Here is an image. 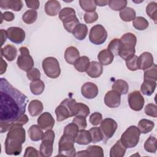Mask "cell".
<instances>
[{
  "mask_svg": "<svg viewBox=\"0 0 157 157\" xmlns=\"http://www.w3.org/2000/svg\"><path fill=\"white\" fill-rule=\"evenodd\" d=\"M155 126L153 121L147 119H142L138 123V128L142 134H147L151 131Z\"/></svg>",
  "mask_w": 157,
  "mask_h": 157,
  "instance_id": "cell-34",
  "label": "cell"
},
{
  "mask_svg": "<svg viewBox=\"0 0 157 157\" xmlns=\"http://www.w3.org/2000/svg\"><path fill=\"white\" fill-rule=\"evenodd\" d=\"M25 3L26 6L28 8L32 9L33 10H36L39 9L40 6V2L38 0H34V1H26Z\"/></svg>",
  "mask_w": 157,
  "mask_h": 157,
  "instance_id": "cell-57",
  "label": "cell"
},
{
  "mask_svg": "<svg viewBox=\"0 0 157 157\" xmlns=\"http://www.w3.org/2000/svg\"><path fill=\"white\" fill-rule=\"evenodd\" d=\"M75 142L79 145H88L91 142V138L89 131L85 129L79 130L75 138Z\"/></svg>",
  "mask_w": 157,
  "mask_h": 157,
  "instance_id": "cell-26",
  "label": "cell"
},
{
  "mask_svg": "<svg viewBox=\"0 0 157 157\" xmlns=\"http://www.w3.org/2000/svg\"><path fill=\"white\" fill-rule=\"evenodd\" d=\"M94 2H95V4H96V6L102 7V6H107V5L108 4V3H109V1L96 0V1H94Z\"/></svg>",
  "mask_w": 157,
  "mask_h": 157,
  "instance_id": "cell-62",
  "label": "cell"
},
{
  "mask_svg": "<svg viewBox=\"0 0 157 157\" xmlns=\"http://www.w3.org/2000/svg\"><path fill=\"white\" fill-rule=\"evenodd\" d=\"M98 58L102 65L107 66L110 64L114 58V55L107 49H104L99 52Z\"/></svg>",
  "mask_w": 157,
  "mask_h": 157,
  "instance_id": "cell-28",
  "label": "cell"
},
{
  "mask_svg": "<svg viewBox=\"0 0 157 157\" xmlns=\"http://www.w3.org/2000/svg\"><path fill=\"white\" fill-rule=\"evenodd\" d=\"M84 21L86 23H93L97 21L98 19V15L96 12H86L83 16Z\"/></svg>",
  "mask_w": 157,
  "mask_h": 157,
  "instance_id": "cell-53",
  "label": "cell"
},
{
  "mask_svg": "<svg viewBox=\"0 0 157 157\" xmlns=\"http://www.w3.org/2000/svg\"><path fill=\"white\" fill-rule=\"evenodd\" d=\"M91 138V142L93 143H97L103 140L104 139V134L99 127H93L90 129L89 130Z\"/></svg>",
  "mask_w": 157,
  "mask_h": 157,
  "instance_id": "cell-41",
  "label": "cell"
},
{
  "mask_svg": "<svg viewBox=\"0 0 157 157\" xmlns=\"http://www.w3.org/2000/svg\"><path fill=\"white\" fill-rule=\"evenodd\" d=\"M153 64V56L150 52H145L138 56L139 69L145 71L146 69L151 67Z\"/></svg>",
  "mask_w": 157,
  "mask_h": 157,
  "instance_id": "cell-18",
  "label": "cell"
},
{
  "mask_svg": "<svg viewBox=\"0 0 157 157\" xmlns=\"http://www.w3.org/2000/svg\"><path fill=\"white\" fill-rule=\"evenodd\" d=\"M39 151L33 147H28L25 151V157H37L39 156Z\"/></svg>",
  "mask_w": 157,
  "mask_h": 157,
  "instance_id": "cell-55",
  "label": "cell"
},
{
  "mask_svg": "<svg viewBox=\"0 0 157 157\" xmlns=\"http://www.w3.org/2000/svg\"><path fill=\"white\" fill-rule=\"evenodd\" d=\"M79 131V128L74 123H71L66 125L64 129L63 134L73 137L74 139L77 136Z\"/></svg>",
  "mask_w": 157,
  "mask_h": 157,
  "instance_id": "cell-47",
  "label": "cell"
},
{
  "mask_svg": "<svg viewBox=\"0 0 157 157\" xmlns=\"http://www.w3.org/2000/svg\"><path fill=\"white\" fill-rule=\"evenodd\" d=\"M127 1L126 0H110L109 1L108 5L110 9L113 10L118 11L121 10L124 7H126L127 5Z\"/></svg>",
  "mask_w": 157,
  "mask_h": 157,
  "instance_id": "cell-46",
  "label": "cell"
},
{
  "mask_svg": "<svg viewBox=\"0 0 157 157\" xmlns=\"http://www.w3.org/2000/svg\"><path fill=\"white\" fill-rule=\"evenodd\" d=\"M17 55V50L16 47L12 45H7L1 49V56H4L7 61H13Z\"/></svg>",
  "mask_w": 157,
  "mask_h": 157,
  "instance_id": "cell-23",
  "label": "cell"
},
{
  "mask_svg": "<svg viewBox=\"0 0 157 157\" xmlns=\"http://www.w3.org/2000/svg\"><path fill=\"white\" fill-rule=\"evenodd\" d=\"M121 45L122 44L120 39L115 38L110 42L107 47V50L110 51L113 55L118 56L119 55V53L121 48Z\"/></svg>",
  "mask_w": 157,
  "mask_h": 157,
  "instance_id": "cell-39",
  "label": "cell"
},
{
  "mask_svg": "<svg viewBox=\"0 0 157 157\" xmlns=\"http://www.w3.org/2000/svg\"><path fill=\"white\" fill-rule=\"evenodd\" d=\"M0 7L3 9H12L18 12L23 7V2L20 0H1Z\"/></svg>",
  "mask_w": 157,
  "mask_h": 157,
  "instance_id": "cell-21",
  "label": "cell"
},
{
  "mask_svg": "<svg viewBox=\"0 0 157 157\" xmlns=\"http://www.w3.org/2000/svg\"><path fill=\"white\" fill-rule=\"evenodd\" d=\"M119 15L123 21L129 22L136 17V11L131 7H126L120 11Z\"/></svg>",
  "mask_w": 157,
  "mask_h": 157,
  "instance_id": "cell-35",
  "label": "cell"
},
{
  "mask_svg": "<svg viewBox=\"0 0 157 157\" xmlns=\"http://www.w3.org/2000/svg\"><path fill=\"white\" fill-rule=\"evenodd\" d=\"M120 39L122 45L118 56L126 61L135 55L137 38L134 34L128 33L123 34Z\"/></svg>",
  "mask_w": 157,
  "mask_h": 157,
  "instance_id": "cell-3",
  "label": "cell"
},
{
  "mask_svg": "<svg viewBox=\"0 0 157 157\" xmlns=\"http://www.w3.org/2000/svg\"><path fill=\"white\" fill-rule=\"evenodd\" d=\"M79 4L81 8L86 12H94L96 9V5L94 1L91 0H80Z\"/></svg>",
  "mask_w": 157,
  "mask_h": 157,
  "instance_id": "cell-45",
  "label": "cell"
},
{
  "mask_svg": "<svg viewBox=\"0 0 157 157\" xmlns=\"http://www.w3.org/2000/svg\"><path fill=\"white\" fill-rule=\"evenodd\" d=\"M128 104L129 107L134 111H140L142 109L145 100L139 91H134L128 94Z\"/></svg>",
  "mask_w": 157,
  "mask_h": 157,
  "instance_id": "cell-11",
  "label": "cell"
},
{
  "mask_svg": "<svg viewBox=\"0 0 157 157\" xmlns=\"http://www.w3.org/2000/svg\"><path fill=\"white\" fill-rule=\"evenodd\" d=\"M55 134L52 129L47 130L43 135L42 142L40 145V155L44 157L52 156L53 149V142Z\"/></svg>",
  "mask_w": 157,
  "mask_h": 157,
  "instance_id": "cell-7",
  "label": "cell"
},
{
  "mask_svg": "<svg viewBox=\"0 0 157 157\" xmlns=\"http://www.w3.org/2000/svg\"><path fill=\"white\" fill-rule=\"evenodd\" d=\"M44 106L41 101L37 99L32 100L29 102L28 105V112L31 116L36 117L42 113Z\"/></svg>",
  "mask_w": 157,
  "mask_h": 157,
  "instance_id": "cell-25",
  "label": "cell"
},
{
  "mask_svg": "<svg viewBox=\"0 0 157 157\" xmlns=\"http://www.w3.org/2000/svg\"><path fill=\"white\" fill-rule=\"evenodd\" d=\"M76 101L72 98H66L63 100L56 108L55 113L58 121H61L74 116L73 107Z\"/></svg>",
  "mask_w": 157,
  "mask_h": 157,
  "instance_id": "cell-6",
  "label": "cell"
},
{
  "mask_svg": "<svg viewBox=\"0 0 157 157\" xmlns=\"http://www.w3.org/2000/svg\"><path fill=\"white\" fill-rule=\"evenodd\" d=\"M1 46H2L4 44V42L6 41V39L7 38V32L4 29H1Z\"/></svg>",
  "mask_w": 157,
  "mask_h": 157,
  "instance_id": "cell-61",
  "label": "cell"
},
{
  "mask_svg": "<svg viewBox=\"0 0 157 157\" xmlns=\"http://www.w3.org/2000/svg\"><path fill=\"white\" fill-rule=\"evenodd\" d=\"M7 63L2 59V58H1V75L3 74L7 69Z\"/></svg>",
  "mask_w": 157,
  "mask_h": 157,
  "instance_id": "cell-60",
  "label": "cell"
},
{
  "mask_svg": "<svg viewBox=\"0 0 157 157\" xmlns=\"http://www.w3.org/2000/svg\"><path fill=\"white\" fill-rule=\"evenodd\" d=\"M1 23H2V20H4L6 21H12L15 18L14 14L9 11H6L4 13L1 12Z\"/></svg>",
  "mask_w": 157,
  "mask_h": 157,
  "instance_id": "cell-56",
  "label": "cell"
},
{
  "mask_svg": "<svg viewBox=\"0 0 157 157\" xmlns=\"http://www.w3.org/2000/svg\"><path fill=\"white\" fill-rule=\"evenodd\" d=\"M31 93L34 95L41 94L45 89V84L41 80L32 81L29 85Z\"/></svg>",
  "mask_w": 157,
  "mask_h": 157,
  "instance_id": "cell-37",
  "label": "cell"
},
{
  "mask_svg": "<svg viewBox=\"0 0 157 157\" xmlns=\"http://www.w3.org/2000/svg\"><path fill=\"white\" fill-rule=\"evenodd\" d=\"M37 18V12L36 10L30 9L26 10L22 16L23 21L26 24L34 23Z\"/></svg>",
  "mask_w": 157,
  "mask_h": 157,
  "instance_id": "cell-40",
  "label": "cell"
},
{
  "mask_svg": "<svg viewBox=\"0 0 157 157\" xmlns=\"http://www.w3.org/2000/svg\"><path fill=\"white\" fill-rule=\"evenodd\" d=\"M74 115H80L86 117L90 113V108L86 104L82 102H75L74 105Z\"/></svg>",
  "mask_w": 157,
  "mask_h": 157,
  "instance_id": "cell-32",
  "label": "cell"
},
{
  "mask_svg": "<svg viewBox=\"0 0 157 157\" xmlns=\"http://www.w3.org/2000/svg\"><path fill=\"white\" fill-rule=\"evenodd\" d=\"M146 13L156 24L157 23V3L156 2H150L146 7Z\"/></svg>",
  "mask_w": 157,
  "mask_h": 157,
  "instance_id": "cell-42",
  "label": "cell"
},
{
  "mask_svg": "<svg viewBox=\"0 0 157 157\" xmlns=\"http://www.w3.org/2000/svg\"><path fill=\"white\" fill-rule=\"evenodd\" d=\"M28 121V117L26 114H24L23 115H22L20 118H19L16 121H15L14 123H18L21 125H24L25 124H26Z\"/></svg>",
  "mask_w": 157,
  "mask_h": 157,
  "instance_id": "cell-58",
  "label": "cell"
},
{
  "mask_svg": "<svg viewBox=\"0 0 157 157\" xmlns=\"http://www.w3.org/2000/svg\"><path fill=\"white\" fill-rule=\"evenodd\" d=\"M42 69L46 75L52 78H58L61 74L59 63L56 58L50 56L42 61Z\"/></svg>",
  "mask_w": 157,
  "mask_h": 157,
  "instance_id": "cell-8",
  "label": "cell"
},
{
  "mask_svg": "<svg viewBox=\"0 0 157 157\" xmlns=\"http://www.w3.org/2000/svg\"><path fill=\"white\" fill-rule=\"evenodd\" d=\"M104 103L110 108L118 107L121 103V94L113 90L109 91L104 96Z\"/></svg>",
  "mask_w": 157,
  "mask_h": 157,
  "instance_id": "cell-14",
  "label": "cell"
},
{
  "mask_svg": "<svg viewBox=\"0 0 157 157\" xmlns=\"http://www.w3.org/2000/svg\"><path fill=\"white\" fill-rule=\"evenodd\" d=\"M75 156H91V157H103L104 150L102 148L98 145H90L85 150L79 151L75 154Z\"/></svg>",
  "mask_w": 157,
  "mask_h": 157,
  "instance_id": "cell-15",
  "label": "cell"
},
{
  "mask_svg": "<svg viewBox=\"0 0 157 157\" xmlns=\"http://www.w3.org/2000/svg\"><path fill=\"white\" fill-rule=\"evenodd\" d=\"M80 58V53L77 48L73 46L67 47L64 53L66 61L70 64H74L75 61Z\"/></svg>",
  "mask_w": 157,
  "mask_h": 157,
  "instance_id": "cell-22",
  "label": "cell"
},
{
  "mask_svg": "<svg viewBox=\"0 0 157 157\" xmlns=\"http://www.w3.org/2000/svg\"><path fill=\"white\" fill-rule=\"evenodd\" d=\"M37 124L45 131L52 129L55 125V120L49 112L42 113L37 118Z\"/></svg>",
  "mask_w": 157,
  "mask_h": 157,
  "instance_id": "cell-17",
  "label": "cell"
},
{
  "mask_svg": "<svg viewBox=\"0 0 157 157\" xmlns=\"http://www.w3.org/2000/svg\"><path fill=\"white\" fill-rule=\"evenodd\" d=\"M12 123H5V122H1V132L4 133L7 131H9L10 126Z\"/></svg>",
  "mask_w": 157,
  "mask_h": 157,
  "instance_id": "cell-59",
  "label": "cell"
},
{
  "mask_svg": "<svg viewBox=\"0 0 157 157\" xmlns=\"http://www.w3.org/2000/svg\"><path fill=\"white\" fill-rule=\"evenodd\" d=\"M61 10V4L56 0L48 1L45 4V12L49 16H56Z\"/></svg>",
  "mask_w": 157,
  "mask_h": 157,
  "instance_id": "cell-20",
  "label": "cell"
},
{
  "mask_svg": "<svg viewBox=\"0 0 157 157\" xmlns=\"http://www.w3.org/2000/svg\"><path fill=\"white\" fill-rule=\"evenodd\" d=\"M132 25L136 29L143 31L148 27L149 23L147 20L143 17H136L132 20Z\"/></svg>",
  "mask_w": 157,
  "mask_h": 157,
  "instance_id": "cell-38",
  "label": "cell"
},
{
  "mask_svg": "<svg viewBox=\"0 0 157 157\" xmlns=\"http://www.w3.org/2000/svg\"><path fill=\"white\" fill-rule=\"evenodd\" d=\"M26 140V131L23 126L12 123L5 140V151L7 155H18L22 151V144Z\"/></svg>",
  "mask_w": 157,
  "mask_h": 157,
  "instance_id": "cell-2",
  "label": "cell"
},
{
  "mask_svg": "<svg viewBox=\"0 0 157 157\" xmlns=\"http://www.w3.org/2000/svg\"><path fill=\"white\" fill-rule=\"evenodd\" d=\"M140 132L136 126H131L121 134L120 140L128 148L135 147L139 143Z\"/></svg>",
  "mask_w": 157,
  "mask_h": 157,
  "instance_id": "cell-5",
  "label": "cell"
},
{
  "mask_svg": "<svg viewBox=\"0 0 157 157\" xmlns=\"http://www.w3.org/2000/svg\"><path fill=\"white\" fill-rule=\"evenodd\" d=\"M75 11L73 8L71 7H64L61 9L59 13V18L63 21L66 18L75 15Z\"/></svg>",
  "mask_w": 157,
  "mask_h": 157,
  "instance_id": "cell-48",
  "label": "cell"
},
{
  "mask_svg": "<svg viewBox=\"0 0 157 157\" xmlns=\"http://www.w3.org/2000/svg\"><path fill=\"white\" fill-rule=\"evenodd\" d=\"M144 112L148 116L156 118L157 117V107L155 104L150 103L145 105Z\"/></svg>",
  "mask_w": 157,
  "mask_h": 157,
  "instance_id": "cell-51",
  "label": "cell"
},
{
  "mask_svg": "<svg viewBox=\"0 0 157 157\" xmlns=\"http://www.w3.org/2000/svg\"><path fill=\"white\" fill-rule=\"evenodd\" d=\"M144 80H148L156 81L157 80V66L156 64H153L151 67L146 69L144 72Z\"/></svg>",
  "mask_w": 157,
  "mask_h": 157,
  "instance_id": "cell-44",
  "label": "cell"
},
{
  "mask_svg": "<svg viewBox=\"0 0 157 157\" xmlns=\"http://www.w3.org/2000/svg\"><path fill=\"white\" fill-rule=\"evenodd\" d=\"M144 148L148 153H155L156 151V138L150 136L145 142Z\"/></svg>",
  "mask_w": 157,
  "mask_h": 157,
  "instance_id": "cell-43",
  "label": "cell"
},
{
  "mask_svg": "<svg viewBox=\"0 0 157 157\" xmlns=\"http://www.w3.org/2000/svg\"><path fill=\"white\" fill-rule=\"evenodd\" d=\"M0 94V122L12 123L25 114L28 101L27 96L4 78H1Z\"/></svg>",
  "mask_w": 157,
  "mask_h": 157,
  "instance_id": "cell-1",
  "label": "cell"
},
{
  "mask_svg": "<svg viewBox=\"0 0 157 157\" xmlns=\"http://www.w3.org/2000/svg\"><path fill=\"white\" fill-rule=\"evenodd\" d=\"M86 74L91 78H98L101 75L103 72L102 65L98 61H93L90 63L86 70Z\"/></svg>",
  "mask_w": 157,
  "mask_h": 157,
  "instance_id": "cell-19",
  "label": "cell"
},
{
  "mask_svg": "<svg viewBox=\"0 0 157 157\" xmlns=\"http://www.w3.org/2000/svg\"><path fill=\"white\" fill-rule=\"evenodd\" d=\"M20 55L18 56L17 64L20 69L24 71H28L34 66V61L29 54L28 48L26 47L20 48Z\"/></svg>",
  "mask_w": 157,
  "mask_h": 157,
  "instance_id": "cell-10",
  "label": "cell"
},
{
  "mask_svg": "<svg viewBox=\"0 0 157 157\" xmlns=\"http://www.w3.org/2000/svg\"><path fill=\"white\" fill-rule=\"evenodd\" d=\"M74 143L75 139L73 137L63 134L58 142V155L75 156L76 151Z\"/></svg>",
  "mask_w": 157,
  "mask_h": 157,
  "instance_id": "cell-4",
  "label": "cell"
},
{
  "mask_svg": "<svg viewBox=\"0 0 157 157\" xmlns=\"http://www.w3.org/2000/svg\"><path fill=\"white\" fill-rule=\"evenodd\" d=\"M28 132L30 139L36 142L42 140L44 133L42 131V129L39 125L36 124L31 126V127L28 130Z\"/></svg>",
  "mask_w": 157,
  "mask_h": 157,
  "instance_id": "cell-27",
  "label": "cell"
},
{
  "mask_svg": "<svg viewBox=\"0 0 157 157\" xmlns=\"http://www.w3.org/2000/svg\"><path fill=\"white\" fill-rule=\"evenodd\" d=\"M126 66L128 69L132 71H135L139 69L138 56L134 55L132 57L126 61Z\"/></svg>",
  "mask_w": 157,
  "mask_h": 157,
  "instance_id": "cell-49",
  "label": "cell"
},
{
  "mask_svg": "<svg viewBox=\"0 0 157 157\" xmlns=\"http://www.w3.org/2000/svg\"><path fill=\"white\" fill-rule=\"evenodd\" d=\"M26 75L29 80L35 81L40 80V72L38 70V69L36 67H33L32 69L26 72Z\"/></svg>",
  "mask_w": 157,
  "mask_h": 157,
  "instance_id": "cell-50",
  "label": "cell"
},
{
  "mask_svg": "<svg viewBox=\"0 0 157 157\" xmlns=\"http://www.w3.org/2000/svg\"><path fill=\"white\" fill-rule=\"evenodd\" d=\"M126 148H127L122 144L121 140H118L110 148V156L123 157L125 155Z\"/></svg>",
  "mask_w": 157,
  "mask_h": 157,
  "instance_id": "cell-24",
  "label": "cell"
},
{
  "mask_svg": "<svg viewBox=\"0 0 157 157\" xmlns=\"http://www.w3.org/2000/svg\"><path fill=\"white\" fill-rule=\"evenodd\" d=\"M156 82L153 80H144L140 86V91L143 94L146 96H151L155 90Z\"/></svg>",
  "mask_w": 157,
  "mask_h": 157,
  "instance_id": "cell-29",
  "label": "cell"
},
{
  "mask_svg": "<svg viewBox=\"0 0 157 157\" xmlns=\"http://www.w3.org/2000/svg\"><path fill=\"white\" fill-rule=\"evenodd\" d=\"M118 127L117 123L112 118H107L100 123V128L107 139L111 138L115 134Z\"/></svg>",
  "mask_w": 157,
  "mask_h": 157,
  "instance_id": "cell-12",
  "label": "cell"
},
{
  "mask_svg": "<svg viewBox=\"0 0 157 157\" xmlns=\"http://www.w3.org/2000/svg\"><path fill=\"white\" fill-rule=\"evenodd\" d=\"M107 37V31L102 25H96L91 28L89 34V39L93 44L101 45L105 42Z\"/></svg>",
  "mask_w": 157,
  "mask_h": 157,
  "instance_id": "cell-9",
  "label": "cell"
},
{
  "mask_svg": "<svg viewBox=\"0 0 157 157\" xmlns=\"http://www.w3.org/2000/svg\"><path fill=\"white\" fill-rule=\"evenodd\" d=\"M72 123L77 125V126L80 129H85L87 126V123L86 121V117L77 115L72 120Z\"/></svg>",
  "mask_w": 157,
  "mask_h": 157,
  "instance_id": "cell-52",
  "label": "cell"
},
{
  "mask_svg": "<svg viewBox=\"0 0 157 157\" xmlns=\"http://www.w3.org/2000/svg\"><path fill=\"white\" fill-rule=\"evenodd\" d=\"M79 20L78 18L75 15H72L67 18H66L64 21H63V26L65 28V29L71 33H72L74 28L75 26L78 25Z\"/></svg>",
  "mask_w": 157,
  "mask_h": 157,
  "instance_id": "cell-33",
  "label": "cell"
},
{
  "mask_svg": "<svg viewBox=\"0 0 157 157\" xmlns=\"http://www.w3.org/2000/svg\"><path fill=\"white\" fill-rule=\"evenodd\" d=\"M98 88L93 82H86L81 88V93L86 99H91L96 98L98 94Z\"/></svg>",
  "mask_w": 157,
  "mask_h": 157,
  "instance_id": "cell-16",
  "label": "cell"
},
{
  "mask_svg": "<svg viewBox=\"0 0 157 157\" xmlns=\"http://www.w3.org/2000/svg\"><path fill=\"white\" fill-rule=\"evenodd\" d=\"M102 120V115L99 112H94L90 117V122L93 126H97Z\"/></svg>",
  "mask_w": 157,
  "mask_h": 157,
  "instance_id": "cell-54",
  "label": "cell"
},
{
  "mask_svg": "<svg viewBox=\"0 0 157 157\" xmlns=\"http://www.w3.org/2000/svg\"><path fill=\"white\" fill-rule=\"evenodd\" d=\"M112 88L113 90L118 92L120 94H125L128 92L129 85L125 80L118 79L113 83Z\"/></svg>",
  "mask_w": 157,
  "mask_h": 157,
  "instance_id": "cell-31",
  "label": "cell"
},
{
  "mask_svg": "<svg viewBox=\"0 0 157 157\" xmlns=\"http://www.w3.org/2000/svg\"><path fill=\"white\" fill-rule=\"evenodd\" d=\"M6 32L9 39L15 44H21L25 40L26 37L25 32L19 27H10L7 29Z\"/></svg>",
  "mask_w": 157,
  "mask_h": 157,
  "instance_id": "cell-13",
  "label": "cell"
},
{
  "mask_svg": "<svg viewBox=\"0 0 157 157\" xmlns=\"http://www.w3.org/2000/svg\"><path fill=\"white\" fill-rule=\"evenodd\" d=\"M90 59L86 56H82L80 57L74 63V67L75 69L80 72H83L86 71L89 64Z\"/></svg>",
  "mask_w": 157,
  "mask_h": 157,
  "instance_id": "cell-36",
  "label": "cell"
},
{
  "mask_svg": "<svg viewBox=\"0 0 157 157\" xmlns=\"http://www.w3.org/2000/svg\"><path fill=\"white\" fill-rule=\"evenodd\" d=\"M88 34L87 26L83 23H79L74 28L72 34L78 40H82L85 39Z\"/></svg>",
  "mask_w": 157,
  "mask_h": 157,
  "instance_id": "cell-30",
  "label": "cell"
}]
</instances>
